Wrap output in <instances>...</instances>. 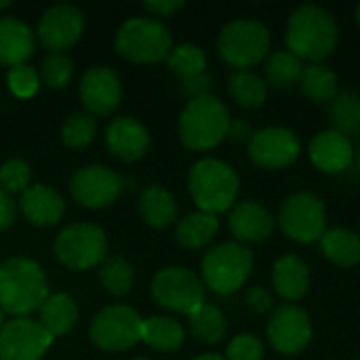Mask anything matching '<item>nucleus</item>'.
Listing matches in <instances>:
<instances>
[{"label":"nucleus","mask_w":360,"mask_h":360,"mask_svg":"<svg viewBox=\"0 0 360 360\" xmlns=\"http://www.w3.org/2000/svg\"><path fill=\"white\" fill-rule=\"evenodd\" d=\"M359 169H360V146H359Z\"/></svg>","instance_id":"obj_50"},{"label":"nucleus","mask_w":360,"mask_h":360,"mask_svg":"<svg viewBox=\"0 0 360 360\" xmlns=\"http://www.w3.org/2000/svg\"><path fill=\"white\" fill-rule=\"evenodd\" d=\"M247 306L255 312V314H264L272 308V295L270 291H266L264 287H253L247 293Z\"/></svg>","instance_id":"obj_41"},{"label":"nucleus","mask_w":360,"mask_h":360,"mask_svg":"<svg viewBox=\"0 0 360 360\" xmlns=\"http://www.w3.org/2000/svg\"><path fill=\"white\" fill-rule=\"evenodd\" d=\"M251 127H249V122H245V120H230V129H228V137L230 139H234V141H240V139H251Z\"/></svg>","instance_id":"obj_45"},{"label":"nucleus","mask_w":360,"mask_h":360,"mask_svg":"<svg viewBox=\"0 0 360 360\" xmlns=\"http://www.w3.org/2000/svg\"><path fill=\"white\" fill-rule=\"evenodd\" d=\"M190 331L205 344H217L228 331V321L217 306L202 304L196 312L190 314Z\"/></svg>","instance_id":"obj_33"},{"label":"nucleus","mask_w":360,"mask_h":360,"mask_svg":"<svg viewBox=\"0 0 360 360\" xmlns=\"http://www.w3.org/2000/svg\"><path fill=\"white\" fill-rule=\"evenodd\" d=\"M82 30H84L82 13L72 4H57L42 15L38 23V38L51 53H59L76 44Z\"/></svg>","instance_id":"obj_16"},{"label":"nucleus","mask_w":360,"mask_h":360,"mask_svg":"<svg viewBox=\"0 0 360 360\" xmlns=\"http://www.w3.org/2000/svg\"><path fill=\"white\" fill-rule=\"evenodd\" d=\"M122 97V86L118 76L103 65H95L84 72L80 82V101L93 116L112 114Z\"/></svg>","instance_id":"obj_17"},{"label":"nucleus","mask_w":360,"mask_h":360,"mask_svg":"<svg viewBox=\"0 0 360 360\" xmlns=\"http://www.w3.org/2000/svg\"><path fill=\"white\" fill-rule=\"evenodd\" d=\"M150 13L154 15H160V17H169L173 15L175 11H179L184 6L181 0H152V2H146L143 4Z\"/></svg>","instance_id":"obj_43"},{"label":"nucleus","mask_w":360,"mask_h":360,"mask_svg":"<svg viewBox=\"0 0 360 360\" xmlns=\"http://www.w3.org/2000/svg\"><path fill=\"white\" fill-rule=\"evenodd\" d=\"M304 72V61L293 55L291 51H274L264 68L266 74V82L268 86H278V89H287L293 86L295 82H300Z\"/></svg>","instance_id":"obj_32"},{"label":"nucleus","mask_w":360,"mask_h":360,"mask_svg":"<svg viewBox=\"0 0 360 360\" xmlns=\"http://www.w3.org/2000/svg\"><path fill=\"white\" fill-rule=\"evenodd\" d=\"M302 143L287 127H266L251 135L249 156L262 169H285L297 160Z\"/></svg>","instance_id":"obj_13"},{"label":"nucleus","mask_w":360,"mask_h":360,"mask_svg":"<svg viewBox=\"0 0 360 360\" xmlns=\"http://www.w3.org/2000/svg\"><path fill=\"white\" fill-rule=\"evenodd\" d=\"M38 82H40V76L36 74L34 68H30L25 63L11 68V72H8V89L17 97H32L38 91Z\"/></svg>","instance_id":"obj_40"},{"label":"nucleus","mask_w":360,"mask_h":360,"mask_svg":"<svg viewBox=\"0 0 360 360\" xmlns=\"http://www.w3.org/2000/svg\"><path fill=\"white\" fill-rule=\"evenodd\" d=\"M72 61L63 53H49L40 63V78L51 89H63L72 78Z\"/></svg>","instance_id":"obj_37"},{"label":"nucleus","mask_w":360,"mask_h":360,"mask_svg":"<svg viewBox=\"0 0 360 360\" xmlns=\"http://www.w3.org/2000/svg\"><path fill=\"white\" fill-rule=\"evenodd\" d=\"M152 297L165 310L190 316L205 304V285L192 270L171 266L154 276Z\"/></svg>","instance_id":"obj_9"},{"label":"nucleus","mask_w":360,"mask_h":360,"mask_svg":"<svg viewBox=\"0 0 360 360\" xmlns=\"http://www.w3.org/2000/svg\"><path fill=\"white\" fill-rule=\"evenodd\" d=\"M122 190V177L108 167H82L70 181V192L82 207L103 209L112 205Z\"/></svg>","instance_id":"obj_15"},{"label":"nucleus","mask_w":360,"mask_h":360,"mask_svg":"<svg viewBox=\"0 0 360 360\" xmlns=\"http://www.w3.org/2000/svg\"><path fill=\"white\" fill-rule=\"evenodd\" d=\"M268 340L281 354H300L312 340V323L304 308L295 304L278 306L268 321Z\"/></svg>","instance_id":"obj_12"},{"label":"nucleus","mask_w":360,"mask_h":360,"mask_svg":"<svg viewBox=\"0 0 360 360\" xmlns=\"http://www.w3.org/2000/svg\"><path fill=\"white\" fill-rule=\"evenodd\" d=\"M329 120L333 131L350 137L360 135V95L352 91L338 93V97L329 105Z\"/></svg>","instance_id":"obj_30"},{"label":"nucleus","mask_w":360,"mask_h":360,"mask_svg":"<svg viewBox=\"0 0 360 360\" xmlns=\"http://www.w3.org/2000/svg\"><path fill=\"white\" fill-rule=\"evenodd\" d=\"M264 359V344L253 333H240L236 335L228 348L226 360H262Z\"/></svg>","instance_id":"obj_39"},{"label":"nucleus","mask_w":360,"mask_h":360,"mask_svg":"<svg viewBox=\"0 0 360 360\" xmlns=\"http://www.w3.org/2000/svg\"><path fill=\"white\" fill-rule=\"evenodd\" d=\"M194 360H226L224 356H219V354H202V356H196Z\"/></svg>","instance_id":"obj_46"},{"label":"nucleus","mask_w":360,"mask_h":360,"mask_svg":"<svg viewBox=\"0 0 360 360\" xmlns=\"http://www.w3.org/2000/svg\"><path fill=\"white\" fill-rule=\"evenodd\" d=\"M19 209L23 217L34 226H53L61 219L65 202L53 188L34 184L21 194Z\"/></svg>","instance_id":"obj_21"},{"label":"nucleus","mask_w":360,"mask_h":360,"mask_svg":"<svg viewBox=\"0 0 360 360\" xmlns=\"http://www.w3.org/2000/svg\"><path fill=\"white\" fill-rule=\"evenodd\" d=\"M139 213L148 226L160 230L177 219V202L165 188L148 186L139 196Z\"/></svg>","instance_id":"obj_24"},{"label":"nucleus","mask_w":360,"mask_h":360,"mask_svg":"<svg viewBox=\"0 0 360 360\" xmlns=\"http://www.w3.org/2000/svg\"><path fill=\"white\" fill-rule=\"evenodd\" d=\"M354 15H356V21H359V25H360V4L356 6V13H354Z\"/></svg>","instance_id":"obj_48"},{"label":"nucleus","mask_w":360,"mask_h":360,"mask_svg":"<svg viewBox=\"0 0 360 360\" xmlns=\"http://www.w3.org/2000/svg\"><path fill=\"white\" fill-rule=\"evenodd\" d=\"M278 226L295 243H316L327 232V213L323 200L312 192L291 194L278 213Z\"/></svg>","instance_id":"obj_8"},{"label":"nucleus","mask_w":360,"mask_h":360,"mask_svg":"<svg viewBox=\"0 0 360 360\" xmlns=\"http://www.w3.org/2000/svg\"><path fill=\"white\" fill-rule=\"evenodd\" d=\"M15 219V202L11 198V194L0 190V232L6 230Z\"/></svg>","instance_id":"obj_44"},{"label":"nucleus","mask_w":360,"mask_h":360,"mask_svg":"<svg viewBox=\"0 0 360 360\" xmlns=\"http://www.w3.org/2000/svg\"><path fill=\"white\" fill-rule=\"evenodd\" d=\"M51 344L53 335L40 323L15 319L0 329V360H40Z\"/></svg>","instance_id":"obj_14"},{"label":"nucleus","mask_w":360,"mask_h":360,"mask_svg":"<svg viewBox=\"0 0 360 360\" xmlns=\"http://www.w3.org/2000/svg\"><path fill=\"white\" fill-rule=\"evenodd\" d=\"M173 49L171 32L165 23L148 17H135L122 23L116 34V51L133 63H156L169 57Z\"/></svg>","instance_id":"obj_6"},{"label":"nucleus","mask_w":360,"mask_h":360,"mask_svg":"<svg viewBox=\"0 0 360 360\" xmlns=\"http://www.w3.org/2000/svg\"><path fill=\"white\" fill-rule=\"evenodd\" d=\"M32 171L25 160L11 158L0 167V190L6 194H23L30 188Z\"/></svg>","instance_id":"obj_38"},{"label":"nucleus","mask_w":360,"mask_h":360,"mask_svg":"<svg viewBox=\"0 0 360 360\" xmlns=\"http://www.w3.org/2000/svg\"><path fill=\"white\" fill-rule=\"evenodd\" d=\"M272 287L278 297L300 302L310 289V270L297 255H285L272 266Z\"/></svg>","instance_id":"obj_22"},{"label":"nucleus","mask_w":360,"mask_h":360,"mask_svg":"<svg viewBox=\"0 0 360 360\" xmlns=\"http://www.w3.org/2000/svg\"><path fill=\"white\" fill-rule=\"evenodd\" d=\"M217 230H219L217 215L196 211V213L186 215L177 224V243L184 249H192V251L194 249H202V247H207L213 240Z\"/></svg>","instance_id":"obj_28"},{"label":"nucleus","mask_w":360,"mask_h":360,"mask_svg":"<svg viewBox=\"0 0 360 360\" xmlns=\"http://www.w3.org/2000/svg\"><path fill=\"white\" fill-rule=\"evenodd\" d=\"M188 188L202 213L217 215L236 205L240 179L228 162L202 158L190 169Z\"/></svg>","instance_id":"obj_3"},{"label":"nucleus","mask_w":360,"mask_h":360,"mask_svg":"<svg viewBox=\"0 0 360 360\" xmlns=\"http://www.w3.org/2000/svg\"><path fill=\"white\" fill-rule=\"evenodd\" d=\"M338 21L319 4H302L287 23V46L302 61L321 63L338 46Z\"/></svg>","instance_id":"obj_1"},{"label":"nucleus","mask_w":360,"mask_h":360,"mask_svg":"<svg viewBox=\"0 0 360 360\" xmlns=\"http://www.w3.org/2000/svg\"><path fill=\"white\" fill-rule=\"evenodd\" d=\"M186 338L184 327L171 316H152L143 321L141 342L160 352H175L181 348Z\"/></svg>","instance_id":"obj_26"},{"label":"nucleus","mask_w":360,"mask_h":360,"mask_svg":"<svg viewBox=\"0 0 360 360\" xmlns=\"http://www.w3.org/2000/svg\"><path fill=\"white\" fill-rule=\"evenodd\" d=\"M308 154H310L312 165L319 171L335 175V173L346 171L352 165L354 146L346 135H342L333 129H327V131H321L310 141Z\"/></svg>","instance_id":"obj_18"},{"label":"nucleus","mask_w":360,"mask_h":360,"mask_svg":"<svg viewBox=\"0 0 360 360\" xmlns=\"http://www.w3.org/2000/svg\"><path fill=\"white\" fill-rule=\"evenodd\" d=\"M230 112L213 95L190 99L179 116V137L190 150H211L228 137Z\"/></svg>","instance_id":"obj_4"},{"label":"nucleus","mask_w":360,"mask_h":360,"mask_svg":"<svg viewBox=\"0 0 360 360\" xmlns=\"http://www.w3.org/2000/svg\"><path fill=\"white\" fill-rule=\"evenodd\" d=\"M181 89H184V93H186V95H190L192 99L202 97V95H209L211 78H209L207 74H200V76H194V78L181 80Z\"/></svg>","instance_id":"obj_42"},{"label":"nucleus","mask_w":360,"mask_h":360,"mask_svg":"<svg viewBox=\"0 0 360 360\" xmlns=\"http://www.w3.org/2000/svg\"><path fill=\"white\" fill-rule=\"evenodd\" d=\"M49 297L46 276L34 259L13 257L0 266V310L23 319Z\"/></svg>","instance_id":"obj_2"},{"label":"nucleus","mask_w":360,"mask_h":360,"mask_svg":"<svg viewBox=\"0 0 360 360\" xmlns=\"http://www.w3.org/2000/svg\"><path fill=\"white\" fill-rule=\"evenodd\" d=\"M167 61H169V68L181 80L200 76V74H205V68H207V57H205L202 49L196 44H179L175 49H171Z\"/></svg>","instance_id":"obj_35"},{"label":"nucleus","mask_w":360,"mask_h":360,"mask_svg":"<svg viewBox=\"0 0 360 360\" xmlns=\"http://www.w3.org/2000/svg\"><path fill=\"white\" fill-rule=\"evenodd\" d=\"M6 6H11V2L8 0H0V8H6Z\"/></svg>","instance_id":"obj_47"},{"label":"nucleus","mask_w":360,"mask_h":360,"mask_svg":"<svg viewBox=\"0 0 360 360\" xmlns=\"http://www.w3.org/2000/svg\"><path fill=\"white\" fill-rule=\"evenodd\" d=\"M99 281L103 289L116 297H122L131 291L135 281V270L122 257H108L99 268Z\"/></svg>","instance_id":"obj_34"},{"label":"nucleus","mask_w":360,"mask_h":360,"mask_svg":"<svg viewBox=\"0 0 360 360\" xmlns=\"http://www.w3.org/2000/svg\"><path fill=\"white\" fill-rule=\"evenodd\" d=\"M323 253L329 262L342 268H352L360 262V236L346 228L327 230L321 238Z\"/></svg>","instance_id":"obj_27"},{"label":"nucleus","mask_w":360,"mask_h":360,"mask_svg":"<svg viewBox=\"0 0 360 360\" xmlns=\"http://www.w3.org/2000/svg\"><path fill=\"white\" fill-rule=\"evenodd\" d=\"M300 84H302V91L306 93V97H310L316 103L333 101L338 97V93H340L338 74L325 63L304 65Z\"/></svg>","instance_id":"obj_29"},{"label":"nucleus","mask_w":360,"mask_h":360,"mask_svg":"<svg viewBox=\"0 0 360 360\" xmlns=\"http://www.w3.org/2000/svg\"><path fill=\"white\" fill-rule=\"evenodd\" d=\"M0 329H2V310H0Z\"/></svg>","instance_id":"obj_49"},{"label":"nucleus","mask_w":360,"mask_h":360,"mask_svg":"<svg viewBox=\"0 0 360 360\" xmlns=\"http://www.w3.org/2000/svg\"><path fill=\"white\" fill-rule=\"evenodd\" d=\"M143 319L129 306L103 308L91 321L89 338L105 352H122L141 342Z\"/></svg>","instance_id":"obj_10"},{"label":"nucleus","mask_w":360,"mask_h":360,"mask_svg":"<svg viewBox=\"0 0 360 360\" xmlns=\"http://www.w3.org/2000/svg\"><path fill=\"white\" fill-rule=\"evenodd\" d=\"M95 131V120L89 114H72L61 129V139L70 148H86L93 141Z\"/></svg>","instance_id":"obj_36"},{"label":"nucleus","mask_w":360,"mask_h":360,"mask_svg":"<svg viewBox=\"0 0 360 360\" xmlns=\"http://www.w3.org/2000/svg\"><path fill=\"white\" fill-rule=\"evenodd\" d=\"M133 360H148V359H133Z\"/></svg>","instance_id":"obj_51"},{"label":"nucleus","mask_w":360,"mask_h":360,"mask_svg":"<svg viewBox=\"0 0 360 360\" xmlns=\"http://www.w3.org/2000/svg\"><path fill=\"white\" fill-rule=\"evenodd\" d=\"M217 51L232 68L247 70L268 55L270 30L255 19H234L224 25L217 38Z\"/></svg>","instance_id":"obj_7"},{"label":"nucleus","mask_w":360,"mask_h":360,"mask_svg":"<svg viewBox=\"0 0 360 360\" xmlns=\"http://www.w3.org/2000/svg\"><path fill=\"white\" fill-rule=\"evenodd\" d=\"M38 310H40V325L53 338L70 333L78 321V308H76L74 300L63 293L49 295Z\"/></svg>","instance_id":"obj_25"},{"label":"nucleus","mask_w":360,"mask_h":360,"mask_svg":"<svg viewBox=\"0 0 360 360\" xmlns=\"http://www.w3.org/2000/svg\"><path fill=\"white\" fill-rule=\"evenodd\" d=\"M32 53H34L32 30L15 17H0V63L17 68L23 65Z\"/></svg>","instance_id":"obj_23"},{"label":"nucleus","mask_w":360,"mask_h":360,"mask_svg":"<svg viewBox=\"0 0 360 360\" xmlns=\"http://www.w3.org/2000/svg\"><path fill=\"white\" fill-rule=\"evenodd\" d=\"M253 264V251L247 245H217L202 257V283L217 295H232L249 281Z\"/></svg>","instance_id":"obj_5"},{"label":"nucleus","mask_w":360,"mask_h":360,"mask_svg":"<svg viewBox=\"0 0 360 360\" xmlns=\"http://www.w3.org/2000/svg\"><path fill=\"white\" fill-rule=\"evenodd\" d=\"M108 238L95 224H74L55 238V255L70 270H89L105 257Z\"/></svg>","instance_id":"obj_11"},{"label":"nucleus","mask_w":360,"mask_h":360,"mask_svg":"<svg viewBox=\"0 0 360 360\" xmlns=\"http://www.w3.org/2000/svg\"><path fill=\"white\" fill-rule=\"evenodd\" d=\"M228 89H230V95L234 97V101L245 108H259L268 99L266 78H262L259 74L249 72V70H236L230 76Z\"/></svg>","instance_id":"obj_31"},{"label":"nucleus","mask_w":360,"mask_h":360,"mask_svg":"<svg viewBox=\"0 0 360 360\" xmlns=\"http://www.w3.org/2000/svg\"><path fill=\"white\" fill-rule=\"evenodd\" d=\"M228 226L240 243H262L272 236L276 221L264 205L255 200H243L230 209Z\"/></svg>","instance_id":"obj_19"},{"label":"nucleus","mask_w":360,"mask_h":360,"mask_svg":"<svg viewBox=\"0 0 360 360\" xmlns=\"http://www.w3.org/2000/svg\"><path fill=\"white\" fill-rule=\"evenodd\" d=\"M105 143L112 154H116L127 162H133L148 152L150 135L139 120L131 116H122L110 122L105 131Z\"/></svg>","instance_id":"obj_20"}]
</instances>
